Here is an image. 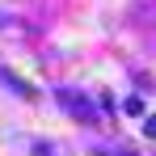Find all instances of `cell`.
<instances>
[{
    "label": "cell",
    "mask_w": 156,
    "mask_h": 156,
    "mask_svg": "<svg viewBox=\"0 0 156 156\" xmlns=\"http://www.w3.org/2000/svg\"><path fill=\"white\" fill-rule=\"evenodd\" d=\"M59 105L72 114V118H80V122H93L97 118V110H93V101L80 93V89H59Z\"/></svg>",
    "instance_id": "1"
},
{
    "label": "cell",
    "mask_w": 156,
    "mask_h": 156,
    "mask_svg": "<svg viewBox=\"0 0 156 156\" xmlns=\"http://www.w3.org/2000/svg\"><path fill=\"white\" fill-rule=\"evenodd\" d=\"M0 80H4V84H13V93H21V97H34V84H30V80H21V76H13L9 68H0Z\"/></svg>",
    "instance_id": "2"
},
{
    "label": "cell",
    "mask_w": 156,
    "mask_h": 156,
    "mask_svg": "<svg viewBox=\"0 0 156 156\" xmlns=\"http://www.w3.org/2000/svg\"><path fill=\"white\" fill-rule=\"evenodd\" d=\"M144 135H152V139H156V114L148 118V122H144Z\"/></svg>",
    "instance_id": "3"
},
{
    "label": "cell",
    "mask_w": 156,
    "mask_h": 156,
    "mask_svg": "<svg viewBox=\"0 0 156 156\" xmlns=\"http://www.w3.org/2000/svg\"><path fill=\"white\" fill-rule=\"evenodd\" d=\"M97 156H135V152H97Z\"/></svg>",
    "instance_id": "4"
}]
</instances>
